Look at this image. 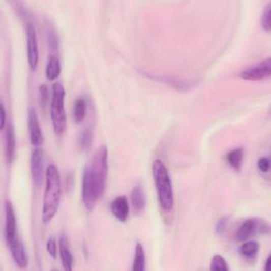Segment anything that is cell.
Masks as SVG:
<instances>
[{
	"instance_id": "cell-1",
	"label": "cell",
	"mask_w": 271,
	"mask_h": 271,
	"mask_svg": "<svg viewBox=\"0 0 271 271\" xmlns=\"http://www.w3.org/2000/svg\"><path fill=\"white\" fill-rule=\"evenodd\" d=\"M108 176V150L102 145L96 152L93 160L85 166L82 179V199L88 211L95 209L105 192Z\"/></svg>"
},
{
	"instance_id": "cell-2",
	"label": "cell",
	"mask_w": 271,
	"mask_h": 271,
	"mask_svg": "<svg viewBox=\"0 0 271 271\" xmlns=\"http://www.w3.org/2000/svg\"><path fill=\"white\" fill-rule=\"evenodd\" d=\"M62 183L56 165L50 164L46 170V189L43 204V222L50 223L54 218L61 200Z\"/></svg>"
},
{
	"instance_id": "cell-3",
	"label": "cell",
	"mask_w": 271,
	"mask_h": 271,
	"mask_svg": "<svg viewBox=\"0 0 271 271\" xmlns=\"http://www.w3.org/2000/svg\"><path fill=\"white\" fill-rule=\"evenodd\" d=\"M153 177L161 209L165 212H171L174 208L173 185L165 164L159 159L153 163Z\"/></svg>"
},
{
	"instance_id": "cell-4",
	"label": "cell",
	"mask_w": 271,
	"mask_h": 271,
	"mask_svg": "<svg viewBox=\"0 0 271 271\" xmlns=\"http://www.w3.org/2000/svg\"><path fill=\"white\" fill-rule=\"evenodd\" d=\"M65 88L61 83L52 86V98H51V120L54 133L57 136L63 135L67 128V115L65 111Z\"/></svg>"
},
{
	"instance_id": "cell-5",
	"label": "cell",
	"mask_w": 271,
	"mask_h": 271,
	"mask_svg": "<svg viewBox=\"0 0 271 271\" xmlns=\"http://www.w3.org/2000/svg\"><path fill=\"white\" fill-rule=\"evenodd\" d=\"M269 231L270 227L264 219L249 218L239 226L236 231L235 238L237 242H246L259 234H268Z\"/></svg>"
},
{
	"instance_id": "cell-6",
	"label": "cell",
	"mask_w": 271,
	"mask_h": 271,
	"mask_svg": "<svg viewBox=\"0 0 271 271\" xmlns=\"http://www.w3.org/2000/svg\"><path fill=\"white\" fill-rule=\"evenodd\" d=\"M271 74V61L266 58L260 63L255 64L246 69H244L239 73V77L245 81H263L268 79Z\"/></svg>"
},
{
	"instance_id": "cell-7",
	"label": "cell",
	"mask_w": 271,
	"mask_h": 271,
	"mask_svg": "<svg viewBox=\"0 0 271 271\" xmlns=\"http://www.w3.org/2000/svg\"><path fill=\"white\" fill-rule=\"evenodd\" d=\"M27 49L29 66L32 70H35L38 65V43L35 27L31 22L27 23Z\"/></svg>"
},
{
	"instance_id": "cell-8",
	"label": "cell",
	"mask_w": 271,
	"mask_h": 271,
	"mask_svg": "<svg viewBox=\"0 0 271 271\" xmlns=\"http://www.w3.org/2000/svg\"><path fill=\"white\" fill-rule=\"evenodd\" d=\"M44 152L41 148H35L31 155V175L35 186L40 187L44 179L45 171Z\"/></svg>"
},
{
	"instance_id": "cell-9",
	"label": "cell",
	"mask_w": 271,
	"mask_h": 271,
	"mask_svg": "<svg viewBox=\"0 0 271 271\" xmlns=\"http://www.w3.org/2000/svg\"><path fill=\"white\" fill-rule=\"evenodd\" d=\"M7 243H8V246L10 248L12 257H13V260H14L15 264L21 269L27 268L29 264L28 254H27V251H25L24 245L19 238V236Z\"/></svg>"
},
{
	"instance_id": "cell-10",
	"label": "cell",
	"mask_w": 271,
	"mask_h": 271,
	"mask_svg": "<svg viewBox=\"0 0 271 271\" xmlns=\"http://www.w3.org/2000/svg\"><path fill=\"white\" fill-rule=\"evenodd\" d=\"M28 126L31 144L35 147H40L44 143V136L41 128L40 120L35 109H30L28 115Z\"/></svg>"
},
{
	"instance_id": "cell-11",
	"label": "cell",
	"mask_w": 271,
	"mask_h": 271,
	"mask_svg": "<svg viewBox=\"0 0 271 271\" xmlns=\"http://www.w3.org/2000/svg\"><path fill=\"white\" fill-rule=\"evenodd\" d=\"M18 236L17 233V223L14 208L11 201H6V238L10 242Z\"/></svg>"
},
{
	"instance_id": "cell-12",
	"label": "cell",
	"mask_w": 271,
	"mask_h": 271,
	"mask_svg": "<svg viewBox=\"0 0 271 271\" xmlns=\"http://www.w3.org/2000/svg\"><path fill=\"white\" fill-rule=\"evenodd\" d=\"M111 213L121 223H125L130 215V204L125 196L115 197L111 202Z\"/></svg>"
},
{
	"instance_id": "cell-13",
	"label": "cell",
	"mask_w": 271,
	"mask_h": 271,
	"mask_svg": "<svg viewBox=\"0 0 271 271\" xmlns=\"http://www.w3.org/2000/svg\"><path fill=\"white\" fill-rule=\"evenodd\" d=\"M59 255L64 269L66 271H71L73 265V256L69 247V242L65 236H62L59 238Z\"/></svg>"
},
{
	"instance_id": "cell-14",
	"label": "cell",
	"mask_w": 271,
	"mask_h": 271,
	"mask_svg": "<svg viewBox=\"0 0 271 271\" xmlns=\"http://www.w3.org/2000/svg\"><path fill=\"white\" fill-rule=\"evenodd\" d=\"M6 157L9 163L15 158V148H16V138H15V131L12 124H8L7 133H6Z\"/></svg>"
},
{
	"instance_id": "cell-15",
	"label": "cell",
	"mask_w": 271,
	"mask_h": 271,
	"mask_svg": "<svg viewBox=\"0 0 271 271\" xmlns=\"http://www.w3.org/2000/svg\"><path fill=\"white\" fill-rule=\"evenodd\" d=\"M131 200L133 208L135 212L141 213L145 209V203H146V197L143 188L141 187V185H137L134 187L131 193Z\"/></svg>"
},
{
	"instance_id": "cell-16",
	"label": "cell",
	"mask_w": 271,
	"mask_h": 271,
	"mask_svg": "<svg viewBox=\"0 0 271 271\" xmlns=\"http://www.w3.org/2000/svg\"><path fill=\"white\" fill-rule=\"evenodd\" d=\"M62 67L59 59L56 55H50L46 67V76L49 81H54L59 76Z\"/></svg>"
},
{
	"instance_id": "cell-17",
	"label": "cell",
	"mask_w": 271,
	"mask_h": 271,
	"mask_svg": "<svg viewBox=\"0 0 271 271\" xmlns=\"http://www.w3.org/2000/svg\"><path fill=\"white\" fill-rule=\"evenodd\" d=\"M239 254L247 260H252L260 251V244L254 240H246L239 248Z\"/></svg>"
},
{
	"instance_id": "cell-18",
	"label": "cell",
	"mask_w": 271,
	"mask_h": 271,
	"mask_svg": "<svg viewBox=\"0 0 271 271\" xmlns=\"http://www.w3.org/2000/svg\"><path fill=\"white\" fill-rule=\"evenodd\" d=\"M87 101L85 98L76 99L73 105V119L76 123H81L84 121L87 114Z\"/></svg>"
},
{
	"instance_id": "cell-19",
	"label": "cell",
	"mask_w": 271,
	"mask_h": 271,
	"mask_svg": "<svg viewBox=\"0 0 271 271\" xmlns=\"http://www.w3.org/2000/svg\"><path fill=\"white\" fill-rule=\"evenodd\" d=\"M227 161L229 165L234 171H239L240 166L243 164V158H244V149L242 147L232 149L227 154Z\"/></svg>"
},
{
	"instance_id": "cell-20",
	"label": "cell",
	"mask_w": 271,
	"mask_h": 271,
	"mask_svg": "<svg viewBox=\"0 0 271 271\" xmlns=\"http://www.w3.org/2000/svg\"><path fill=\"white\" fill-rule=\"evenodd\" d=\"M134 271H144L145 270V252L141 244H137L135 249V256L133 262Z\"/></svg>"
},
{
	"instance_id": "cell-21",
	"label": "cell",
	"mask_w": 271,
	"mask_h": 271,
	"mask_svg": "<svg viewBox=\"0 0 271 271\" xmlns=\"http://www.w3.org/2000/svg\"><path fill=\"white\" fill-rule=\"evenodd\" d=\"M211 270H229V266L226 262V260L222 255L216 254L213 256V259L211 261V266H210Z\"/></svg>"
},
{
	"instance_id": "cell-22",
	"label": "cell",
	"mask_w": 271,
	"mask_h": 271,
	"mask_svg": "<svg viewBox=\"0 0 271 271\" xmlns=\"http://www.w3.org/2000/svg\"><path fill=\"white\" fill-rule=\"evenodd\" d=\"M262 27L266 32H270L271 30V4H268L263 12L262 15Z\"/></svg>"
},
{
	"instance_id": "cell-23",
	"label": "cell",
	"mask_w": 271,
	"mask_h": 271,
	"mask_svg": "<svg viewBox=\"0 0 271 271\" xmlns=\"http://www.w3.org/2000/svg\"><path fill=\"white\" fill-rule=\"evenodd\" d=\"M92 140H93V137H92V132H90V130H85L81 134L80 145L84 152L89 150V148L92 147Z\"/></svg>"
},
{
	"instance_id": "cell-24",
	"label": "cell",
	"mask_w": 271,
	"mask_h": 271,
	"mask_svg": "<svg viewBox=\"0 0 271 271\" xmlns=\"http://www.w3.org/2000/svg\"><path fill=\"white\" fill-rule=\"evenodd\" d=\"M38 98H40V104L43 108H46V105L48 103V99H49V92H48V88L45 84L41 85L40 88H38Z\"/></svg>"
},
{
	"instance_id": "cell-25",
	"label": "cell",
	"mask_w": 271,
	"mask_h": 271,
	"mask_svg": "<svg viewBox=\"0 0 271 271\" xmlns=\"http://www.w3.org/2000/svg\"><path fill=\"white\" fill-rule=\"evenodd\" d=\"M48 42H49V46L50 49L53 51V52H56L57 48H58V41H57V36L55 34V32L53 31L52 28L48 29Z\"/></svg>"
},
{
	"instance_id": "cell-26",
	"label": "cell",
	"mask_w": 271,
	"mask_h": 271,
	"mask_svg": "<svg viewBox=\"0 0 271 271\" xmlns=\"http://www.w3.org/2000/svg\"><path fill=\"white\" fill-rule=\"evenodd\" d=\"M229 224V216H224L221 219H218V222L215 226V231L218 235H223L225 233V231L227 230Z\"/></svg>"
},
{
	"instance_id": "cell-27",
	"label": "cell",
	"mask_w": 271,
	"mask_h": 271,
	"mask_svg": "<svg viewBox=\"0 0 271 271\" xmlns=\"http://www.w3.org/2000/svg\"><path fill=\"white\" fill-rule=\"evenodd\" d=\"M47 251L48 253L53 257V259H56V253H57V245L56 242L53 237H51L47 242Z\"/></svg>"
},
{
	"instance_id": "cell-28",
	"label": "cell",
	"mask_w": 271,
	"mask_h": 271,
	"mask_svg": "<svg viewBox=\"0 0 271 271\" xmlns=\"http://www.w3.org/2000/svg\"><path fill=\"white\" fill-rule=\"evenodd\" d=\"M257 167L262 173H268L270 170V160L268 157H262L257 161Z\"/></svg>"
},
{
	"instance_id": "cell-29",
	"label": "cell",
	"mask_w": 271,
	"mask_h": 271,
	"mask_svg": "<svg viewBox=\"0 0 271 271\" xmlns=\"http://www.w3.org/2000/svg\"><path fill=\"white\" fill-rule=\"evenodd\" d=\"M0 112H2V123H0V128L4 130L5 125H6V121H7V114H6V108H5L4 103H2V110H0Z\"/></svg>"
},
{
	"instance_id": "cell-30",
	"label": "cell",
	"mask_w": 271,
	"mask_h": 271,
	"mask_svg": "<svg viewBox=\"0 0 271 271\" xmlns=\"http://www.w3.org/2000/svg\"><path fill=\"white\" fill-rule=\"evenodd\" d=\"M269 264H270V256L267 257V260L265 262V270L266 271H268V269H269Z\"/></svg>"
}]
</instances>
